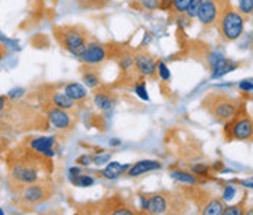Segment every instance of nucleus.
<instances>
[{"label":"nucleus","mask_w":253,"mask_h":215,"mask_svg":"<svg viewBox=\"0 0 253 215\" xmlns=\"http://www.w3.org/2000/svg\"><path fill=\"white\" fill-rule=\"evenodd\" d=\"M9 177L15 183H35L40 182L43 174H48L51 172L50 160L46 155L38 154L32 148L23 147L16 148L10 152L6 161Z\"/></svg>","instance_id":"obj_1"},{"label":"nucleus","mask_w":253,"mask_h":215,"mask_svg":"<svg viewBox=\"0 0 253 215\" xmlns=\"http://www.w3.org/2000/svg\"><path fill=\"white\" fill-rule=\"evenodd\" d=\"M0 111H1V120L6 119L7 126L16 128L18 132L26 129L47 130L50 125L47 116L46 114L43 116L28 103L12 100L4 95H1L0 98Z\"/></svg>","instance_id":"obj_2"},{"label":"nucleus","mask_w":253,"mask_h":215,"mask_svg":"<svg viewBox=\"0 0 253 215\" xmlns=\"http://www.w3.org/2000/svg\"><path fill=\"white\" fill-rule=\"evenodd\" d=\"M242 101L227 92L212 91L207 94L202 100V108L217 122V123H227L240 108Z\"/></svg>","instance_id":"obj_3"},{"label":"nucleus","mask_w":253,"mask_h":215,"mask_svg":"<svg viewBox=\"0 0 253 215\" xmlns=\"http://www.w3.org/2000/svg\"><path fill=\"white\" fill-rule=\"evenodd\" d=\"M224 138L226 141H240V142H249L253 138V120L249 116L246 106L242 103L237 113L224 123Z\"/></svg>","instance_id":"obj_4"},{"label":"nucleus","mask_w":253,"mask_h":215,"mask_svg":"<svg viewBox=\"0 0 253 215\" xmlns=\"http://www.w3.org/2000/svg\"><path fill=\"white\" fill-rule=\"evenodd\" d=\"M54 37L59 41V44L69 51L75 57H81L84 50L88 45L87 32L81 26L75 25H65L54 28Z\"/></svg>","instance_id":"obj_5"},{"label":"nucleus","mask_w":253,"mask_h":215,"mask_svg":"<svg viewBox=\"0 0 253 215\" xmlns=\"http://www.w3.org/2000/svg\"><path fill=\"white\" fill-rule=\"evenodd\" d=\"M246 23V16L237 9H233L229 3V6L224 9L220 21H218V31L224 41H236L243 35Z\"/></svg>","instance_id":"obj_6"},{"label":"nucleus","mask_w":253,"mask_h":215,"mask_svg":"<svg viewBox=\"0 0 253 215\" xmlns=\"http://www.w3.org/2000/svg\"><path fill=\"white\" fill-rule=\"evenodd\" d=\"M186 205L183 199L177 195L168 192L151 194L148 195V214H180L184 213Z\"/></svg>","instance_id":"obj_7"},{"label":"nucleus","mask_w":253,"mask_h":215,"mask_svg":"<svg viewBox=\"0 0 253 215\" xmlns=\"http://www.w3.org/2000/svg\"><path fill=\"white\" fill-rule=\"evenodd\" d=\"M15 185H16V195L19 201L29 207H35L46 202L53 194V188L44 182H35V183H26V185L15 183Z\"/></svg>","instance_id":"obj_8"},{"label":"nucleus","mask_w":253,"mask_h":215,"mask_svg":"<svg viewBox=\"0 0 253 215\" xmlns=\"http://www.w3.org/2000/svg\"><path fill=\"white\" fill-rule=\"evenodd\" d=\"M43 103H44L43 104V110H44V114L48 119L50 126H53L59 132H70V130H73V128L76 125V114L75 113L63 110V108H59V107H56L53 103H50L46 98H44Z\"/></svg>","instance_id":"obj_9"},{"label":"nucleus","mask_w":253,"mask_h":215,"mask_svg":"<svg viewBox=\"0 0 253 215\" xmlns=\"http://www.w3.org/2000/svg\"><path fill=\"white\" fill-rule=\"evenodd\" d=\"M107 56L109 54H107L106 47L100 43L92 41V43H88L79 60L87 66H97V64H101L107 59Z\"/></svg>","instance_id":"obj_10"},{"label":"nucleus","mask_w":253,"mask_h":215,"mask_svg":"<svg viewBox=\"0 0 253 215\" xmlns=\"http://www.w3.org/2000/svg\"><path fill=\"white\" fill-rule=\"evenodd\" d=\"M135 70L143 78H155L158 73V63L145 51L135 54Z\"/></svg>","instance_id":"obj_11"},{"label":"nucleus","mask_w":253,"mask_h":215,"mask_svg":"<svg viewBox=\"0 0 253 215\" xmlns=\"http://www.w3.org/2000/svg\"><path fill=\"white\" fill-rule=\"evenodd\" d=\"M46 100H48L50 103H53L56 107L59 108H63V110H68V111H72V113H76L78 111V104L75 100H72L65 91H57V89H51L48 92H43Z\"/></svg>","instance_id":"obj_12"},{"label":"nucleus","mask_w":253,"mask_h":215,"mask_svg":"<svg viewBox=\"0 0 253 215\" xmlns=\"http://www.w3.org/2000/svg\"><path fill=\"white\" fill-rule=\"evenodd\" d=\"M26 147L32 148L41 155H46L48 158L56 155L54 151V138H46V136H37V138H26L23 142Z\"/></svg>","instance_id":"obj_13"},{"label":"nucleus","mask_w":253,"mask_h":215,"mask_svg":"<svg viewBox=\"0 0 253 215\" xmlns=\"http://www.w3.org/2000/svg\"><path fill=\"white\" fill-rule=\"evenodd\" d=\"M161 169V164L158 161H154V160H142V161H138L136 164H133L129 170H127V176L129 177H138V176H142L145 173H149V172H154V170H160Z\"/></svg>","instance_id":"obj_14"},{"label":"nucleus","mask_w":253,"mask_h":215,"mask_svg":"<svg viewBox=\"0 0 253 215\" xmlns=\"http://www.w3.org/2000/svg\"><path fill=\"white\" fill-rule=\"evenodd\" d=\"M236 67H237V63H234V62L226 59L224 56H221V57L209 67V70H211V78H212V79L221 78V76H224V75L233 72Z\"/></svg>","instance_id":"obj_15"},{"label":"nucleus","mask_w":253,"mask_h":215,"mask_svg":"<svg viewBox=\"0 0 253 215\" xmlns=\"http://www.w3.org/2000/svg\"><path fill=\"white\" fill-rule=\"evenodd\" d=\"M115 101H116L115 94L112 91H109L107 88H101L94 92V104L100 110H104V111L110 110L115 106Z\"/></svg>","instance_id":"obj_16"},{"label":"nucleus","mask_w":253,"mask_h":215,"mask_svg":"<svg viewBox=\"0 0 253 215\" xmlns=\"http://www.w3.org/2000/svg\"><path fill=\"white\" fill-rule=\"evenodd\" d=\"M201 214L205 215H223L224 214V202L220 198H208L207 202H204L201 207Z\"/></svg>","instance_id":"obj_17"},{"label":"nucleus","mask_w":253,"mask_h":215,"mask_svg":"<svg viewBox=\"0 0 253 215\" xmlns=\"http://www.w3.org/2000/svg\"><path fill=\"white\" fill-rule=\"evenodd\" d=\"M63 91H65L72 100H75L76 103L84 101V100L87 98V95H88L85 86L81 85V84H78V82H69V84H66Z\"/></svg>","instance_id":"obj_18"},{"label":"nucleus","mask_w":253,"mask_h":215,"mask_svg":"<svg viewBox=\"0 0 253 215\" xmlns=\"http://www.w3.org/2000/svg\"><path fill=\"white\" fill-rule=\"evenodd\" d=\"M130 169V166H122L120 163H116V161H113V163H109V166L101 172V176L104 177V179H117V177H120L122 174H125L127 173V170Z\"/></svg>","instance_id":"obj_19"},{"label":"nucleus","mask_w":253,"mask_h":215,"mask_svg":"<svg viewBox=\"0 0 253 215\" xmlns=\"http://www.w3.org/2000/svg\"><path fill=\"white\" fill-rule=\"evenodd\" d=\"M82 81L85 84V86L91 88V89H95L101 85V79H100V75L97 70L92 69V66H88L87 70L82 72Z\"/></svg>","instance_id":"obj_20"},{"label":"nucleus","mask_w":253,"mask_h":215,"mask_svg":"<svg viewBox=\"0 0 253 215\" xmlns=\"http://www.w3.org/2000/svg\"><path fill=\"white\" fill-rule=\"evenodd\" d=\"M170 176H171V179H174L176 182L183 183V185H196V183H198L196 174H190V173H187V172L173 170V172H170Z\"/></svg>","instance_id":"obj_21"},{"label":"nucleus","mask_w":253,"mask_h":215,"mask_svg":"<svg viewBox=\"0 0 253 215\" xmlns=\"http://www.w3.org/2000/svg\"><path fill=\"white\" fill-rule=\"evenodd\" d=\"M70 182L79 188H88V186H92L94 185V179L91 176H87V174H78V176H70L69 177Z\"/></svg>","instance_id":"obj_22"},{"label":"nucleus","mask_w":253,"mask_h":215,"mask_svg":"<svg viewBox=\"0 0 253 215\" xmlns=\"http://www.w3.org/2000/svg\"><path fill=\"white\" fill-rule=\"evenodd\" d=\"M109 0H78V4L82 9H103Z\"/></svg>","instance_id":"obj_23"},{"label":"nucleus","mask_w":253,"mask_h":215,"mask_svg":"<svg viewBox=\"0 0 253 215\" xmlns=\"http://www.w3.org/2000/svg\"><path fill=\"white\" fill-rule=\"evenodd\" d=\"M190 1H192V0H174V4H173V9H171V10H173L176 15H183V13H186V10H187Z\"/></svg>","instance_id":"obj_24"},{"label":"nucleus","mask_w":253,"mask_h":215,"mask_svg":"<svg viewBox=\"0 0 253 215\" xmlns=\"http://www.w3.org/2000/svg\"><path fill=\"white\" fill-rule=\"evenodd\" d=\"M201 4H202V0H192L190 4H189V7H187V10H186V16L189 19L196 18L198 16V12L201 9Z\"/></svg>","instance_id":"obj_25"},{"label":"nucleus","mask_w":253,"mask_h":215,"mask_svg":"<svg viewBox=\"0 0 253 215\" xmlns=\"http://www.w3.org/2000/svg\"><path fill=\"white\" fill-rule=\"evenodd\" d=\"M237 6L245 16H249L253 13V0H237Z\"/></svg>","instance_id":"obj_26"},{"label":"nucleus","mask_w":253,"mask_h":215,"mask_svg":"<svg viewBox=\"0 0 253 215\" xmlns=\"http://www.w3.org/2000/svg\"><path fill=\"white\" fill-rule=\"evenodd\" d=\"M245 210V204H237V205H231V207H226L224 215H243L246 211Z\"/></svg>","instance_id":"obj_27"},{"label":"nucleus","mask_w":253,"mask_h":215,"mask_svg":"<svg viewBox=\"0 0 253 215\" xmlns=\"http://www.w3.org/2000/svg\"><path fill=\"white\" fill-rule=\"evenodd\" d=\"M158 76L162 81H170V70L164 62H158Z\"/></svg>","instance_id":"obj_28"},{"label":"nucleus","mask_w":253,"mask_h":215,"mask_svg":"<svg viewBox=\"0 0 253 215\" xmlns=\"http://www.w3.org/2000/svg\"><path fill=\"white\" fill-rule=\"evenodd\" d=\"M192 173L196 176H207L209 173V167L207 164H195L192 166Z\"/></svg>","instance_id":"obj_29"},{"label":"nucleus","mask_w":253,"mask_h":215,"mask_svg":"<svg viewBox=\"0 0 253 215\" xmlns=\"http://www.w3.org/2000/svg\"><path fill=\"white\" fill-rule=\"evenodd\" d=\"M135 92H136L142 100H145V101L149 100V98H148V94H146V89H145V82H143V81H140L139 84L135 85Z\"/></svg>","instance_id":"obj_30"},{"label":"nucleus","mask_w":253,"mask_h":215,"mask_svg":"<svg viewBox=\"0 0 253 215\" xmlns=\"http://www.w3.org/2000/svg\"><path fill=\"white\" fill-rule=\"evenodd\" d=\"M239 89L245 92H252L253 91V79H245L239 84Z\"/></svg>","instance_id":"obj_31"},{"label":"nucleus","mask_w":253,"mask_h":215,"mask_svg":"<svg viewBox=\"0 0 253 215\" xmlns=\"http://www.w3.org/2000/svg\"><path fill=\"white\" fill-rule=\"evenodd\" d=\"M234 196H236V189H234L233 186H226L224 194H223V199H226V201H231Z\"/></svg>","instance_id":"obj_32"},{"label":"nucleus","mask_w":253,"mask_h":215,"mask_svg":"<svg viewBox=\"0 0 253 215\" xmlns=\"http://www.w3.org/2000/svg\"><path fill=\"white\" fill-rule=\"evenodd\" d=\"M110 158H112V155H110V154L95 155V157H94V163H95L97 166H103V164L109 163V161H110Z\"/></svg>","instance_id":"obj_33"},{"label":"nucleus","mask_w":253,"mask_h":215,"mask_svg":"<svg viewBox=\"0 0 253 215\" xmlns=\"http://www.w3.org/2000/svg\"><path fill=\"white\" fill-rule=\"evenodd\" d=\"M22 95H23V89L22 88H15V89L9 91V94H7V97L12 98V100H19Z\"/></svg>","instance_id":"obj_34"},{"label":"nucleus","mask_w":253,"mask_h":215,"mask_svg":"<svg viewBox=\"0 0 253 215\" xmlns=\"http://www.w3.org/2000/svg\"><path fill=\"white\" fill-rule=\"evenodd\" d=\"M76 163H79V164H82V166H90L91 163H94V157L85 154V155H81V157L76 160Z\"/></svg>","instance_id":"obj_35"},{"label":"nucleus","mask_w":253,"mask_h":215,"mask_svg":"<svg viewBox=\"0 0 253 215\" xmlns=\"http://www.w3.org/2000/svg\"><path fill=\"white\" fill-rule=\"evenodd\" d=\"M140 1L149 10H154V9H157L160 6V0H140Z\"/></svg>","instance_id":"obj_36"},{"label":"nucleus","mask_w":253,"mask_h":215,"mask_svg":"<svg viewBox=\"0 0 253 215\" xmlns=\"http://www.w3.org/2000/svg\"><path fill=\"white\" fill-rule=\"evenodd\" d=\"M173 4H174V0H160L158 9H161V10H170V9H173Z\"/></svg>","instance_id":"obj_37"},{"label":"nucleus","mask_w":253,"mask_h":215,"mask_svg":"<svg viewBox=\"0 0 253 215\" xmlns=\"http://www.w3.org/2000/svg\"><path fill=\"white\" fill-rule=\"evenodd\" d=\"M119 144H120V141H117V139L116 141H110V145H119Z\"/></svg>","instance_id":"obj_38"}]
</instances>
